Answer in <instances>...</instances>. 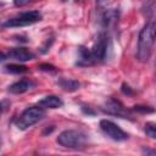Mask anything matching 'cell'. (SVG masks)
Instances as JSON below:
<instances>
[{
	"mask_svg": "<svg viewBox=\"0 0 156 156\" xmlns=\"http://www.w3.org/2000/svg\"><path fill=\"white\" fill-rule=\"evenodd\" d=\"M156 40V17L150 18L139 32L136 57L140 62H147Z\"/></svg>",
	"mask_w": 156,
	"mask_h": 156,
	"instance_id": "obj_1",
	"label": "cell"
},
{
	"mask_svg": "<svg viewBox=\"0 0 156 156\" xmlns=\"http://www.w3.org/2000/svg\"><path fill=\"white\" fill-rule=\"evenodd\" d=\"M45 117V111L41 106H30L28 108H26L15 121V124L18 129L24 130L29 127H32L33 124L38 123L39 121H41Z\"/></svg>",
	"mask_w": 156,
	"mask_h": 156,
	"instance_id": "obj_2",
	"label": "cell"
},
{
	"mask_svg": "<svg viewBox=\"0 0 156 156\" xmlns=\"http://www.w3.org/2000/svg\"><path fill=\"white\" fill-rule=\"evenodd\" d=\"M57 144L68 149H83L87 144V135L79 130L68 129L58 134L56 139Z\"/></svg>",
	"mask_w": 156,
	"mask_h": 156,
	"instance_id": "obj_3",
	"label": "cell"
},
{
	"mask_svg": "<svg viewBox=\"0 0 156 156\" xmlns=\"http://www.w3.org/2000/svg\"><path fill=\"white\" fill-rule=\"evenodd\" d=\"M41 20V13L39 11H28V12H23L20 13L12 18L6 20L2 23L4 28H15V27H24V26H29L33 23H37Z\"/></svg>",
	"mask_w": 156,
	"mask_h": 156,
	"instance_id": "obj_4",
	"label": "cell"
},
{
	"mask_svg": "<svg viewBox=\"0 0 156 156\" xmlns=\"http://www.w3.org/2000/svg\"><path fill=\"white\" fill-rule=\"evenodd\" d=\"M108 46H110V39L108 35L105 32H101L98 34L91 52L94 55V58L96 62H101L104 60H106L107 57V51H108Z\"/></svg>",
	"mask_w": 156,
	"mask_h": 156,
	"instance_id": "obj_5",
	"label": "cell"
},
{
	"mask_svg": "<svg viewBox=\"0 0 156 156\" xmlns=\"http://www.w3.org/2000/svg\"><path fill=\"white\" fill-rule=\"evenodd\" d=\"M100 128H101V130H102L108 138H111L112 140L123 141V140H127V139H128V134H127L122 128H119L116 123H113L112 121L101 119V121H100Z\"/></svg>",
	"mask_w": 156,
	"mask_h": 156,
	"instance_id": "obj_6",
	"label": "cell"
},
{
	"mask_svg": "<svg viewBox=\"0 0 156 156\" xmlns=\"http://www.w3.org/2000/svg\"><path fill=\"white\" fill-rule=\"evenodd\" d=\"M102 112L111 115V116H117V117H122V118H128L129 116V111L123 106V104L117 100V99H108L104 102V105L101 106Z\"/></svg>",
	"mask_w": 156,
	"mask_h": 156,
	"instance_id": "obj_7",
	"label": "cell"
},
{
	"mask_svg": "<svg viewBox=\"0 0 156 156\" xmlns=\"http://www.w3.org/2000/svg\"><path fill=\"white\" fill-rule=\"evenodd\" d=\"M34 57H35V55L26 48H13V49L9 50L7 52H2L1 61L6 60V58H12V60H16V61L24 62V61H30Z\"/></svg>",
	"mask_w": 156,
	"mask_h": 156,
	"instance_id": "obj_8",
	"label": "cell"
},
{
	"mask_svg": "<svg viewBox=\"0 0 156 156\" xmlns=\"http://www.w3.org/2000/svg\"><path fill=\"white\" fill-rule=\"evenodd\" d=\"M96 61L94 58V55L91 50H88L85 46H79L78 48V57L76 61V65L79 67H88L94 65Z\"/></svg>",
	"mask_w": 156,
	"mask_h": 156,
	"instance_id": "obj_9",
	"label": "cell"
},
{
	"mask_svg": "<svg viewBox=\"0 0 156 156\" xmlns=\"http://www.w3.org/2000/svg\"><path fill=\"white\" fill-rule=\"evenodd\" d=\"M118 20H119V10L108 9L101 16V24L105 28H112L117 24Z\"/></svg>",
	"mask_w": 156,
	"mask_h": 156,
	"instance_id": "obj_10",
	"label": "cell"
},
{
	"mask_svg": "<svg viewBox=\"0 0 156 156\" xmlns=\"http://www.w3.org/2000/svg\"><path fill=\"white\" fill-rule=\"evenodd\" d=\"M34 83L32 80H28V79H22V80H18L13 84H11L9 87V91L11 94H23L28 90H30L33 88Z\"/></svg>",
	"mask_w": 156,
	"mask_h": 156,
	"instance_id": "obj_11",
	"label": "cell"
},
{
	"mask_svg": "<svg viewBox=\"0 0 156 156\" xmlns=\"http://www.w3.org/2000/svg\"><path fill=\"white\" fill-rule=\"evenodd\" d=\"M62 105L63 101L56 95H48L39 101V106H41L43 108H60L62 107Z\"/></svg>",
	"mask_w": 156,
	"mask_h": 156,
	"instance_id": "obj_12",
	"label": "cell"
},
{
	"mask_svg": "<svg viewBox=\"0 0 156 156\" xmlns=\"http://www.w3.org/2000/svg\"><path fill=\"white\" fill-rule=\"evenodd\" d=\"M57 84L66 91H76L79 89V82L74 79H67V78H60L57 80Z\"/></svg>",
	"mask_w": 156,
	"mask_h": 156,
	"instance_id": "obj_13",
	"label": "cell"
},
{
	"mask_svg": "<svg viewBox=\"0 0 156 156\" xmlns=\"http://www.w3.org/2000/svg\"><path fill=\"white\" fill-rule=\"evenodd\" d=\"M4 71L7 73H12V74H22V73H27L28 68L23 65H16V63H10L4 66Z\"/></svg>",
	"mask_w": 156,
	"mask_h": 156,
	"instance_id": "obj_14",
	"label": "cell"
},
{
	"mask_svg": "<svg viewBox=\"0 0 156 156\" xmlns=\"http://www.w3.org/2000/svg\"><path fill=\"white\" fill-rule=\"evenodd\" d=\"M144 132L151 139H156V124L155 123H146L144 127Z\"/></svg>",
	"mask_w": 156,
	"mask_h": 156,
	"instance_id": "obj_15",
	"label": "cell"
},
{
	"mask_svg": "<svg viewBox=\"0 0 156 156\" xmlns=\"http://www.w3.org/2000/svg\"><path fill=\"white\" fill-rule=\"evenodd\" d=\"M133 111H136V112H140V113H151V112H154L155 110L151 108L150 106H141V105H138V106H134V107H133Z\"/></svg>",
	"mask_w": 156,
	"mask_h": 156,
	"instance_id": "obj_16",
	"label": "cell"
},
{
	"mask_svg": "<svg viewBox=\"0 0 156 156\" xmlns=\"http://www.w3.org/2000/svg\"><path fill=\"white\" fill-rule=\"evenodd\" d=\"M39 69H41V71H46V72H55V71H56V67L52 66V65L41 63V65L39 66Z\"/></svg>",
	"mask_w": 156,
	"mask_h": 156,
	"instance_id": "obj_17",
	"label": "cell"
},
{
	"mask_svg": "<svg viewBox=\"0 0 156 156\" xmlns=\"http://www.w3.org/2000/svg\"><path fill=\"white\" fill-rule=\"evenodd\" d=\"M32 1H34V0H13V4L17 7H22V6H24V5H27Z\"/></svg>",
	"mask_w": 156,
	"mask_h": 156,
	"instance_id": "obj_18",
	"label": "cell"
},
{
	"mask_svg": "<svg viewBox=\"0 0 156 156\" xmlns=\"http://www.w3.org/2000/svg\"><path fill=\"white\" fill-rule=\"evenodd\" d=\"M122 91H123V94H126V95H132V94H133L132 89H130L129 85H127L126 83L122 84Z\"/></svg>",
	"mask_w": 156,
	"mask_h": 156,
	"instance_id": "obj_19",
	"label": "cell"
},
{
	"mask_svg": "<svg viewBox=\"0 0 156 156\" xmlns=\"http://www.w3.org/2000/svg\"><path fill=\"white\" fill-rule=\"evenodd\" d=\"M82 111L87 115H95V112L89 107V106H82Z\"/></svg>",
	"mask_w": 156,
	"mask_h": 156,
	"instance_id": "obj_20",
	"label": "cell"
},
{
	"mask_svg": "<svg viewBox=\"0 0 156 156\" xmlns=\"http://www.w3.org/2000/svg\"><path fill=\"white\" fill-rule=\"evenodd\" d=\"M143 154H146V155H156V150H151V149H143Z\"/></svg>",
	"mask_w": 156,
	"mask_h": 156,
	"instance_id": "obj_21",
	"label": "cell"
},
{
	"mask_svg": "<svg viewBox=\"0 0 156 156\" xmlns=\"http://www.w3.org/2000/svg\"><path fill=\"white\" fill-rule=\"evenodd\" d=\"M107 1L108 0H96V4H98V6H104Z\"/></svg>",
	"mask_w": 156,
	"mask_h": 156,
	"instance_id": "obj_22",
	"label": "cell"
},
{
	"mask_svg": "<svg viewBox=\"0 0 156 156\" xmlns=\"http://www.w3.org/2000/svg\"><path fill=\"white\" fill-rule=\"evenodd\" d=\"M155 67H156V62H155Z\"/></svg>",
	"mask_w": 156,
	"mask_h": 156,
	"instance_id": "obj_23",
	"label": "cell"
},
{
	"mask_svg": "<svg viewBox=\"0 0 156 156\" xmlns=\"http://www.w3.org/2000/svg\"><path fill=\"white\" fill-rule=\"evenodd\" d=\"M63 1H66V0H63Z\"/></svg>",
	"mask_w": 156,
	"mask_h": 156,
	"instance_id": "obj_24",
	"label": "cell"
}]
</instances>
